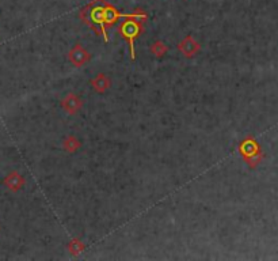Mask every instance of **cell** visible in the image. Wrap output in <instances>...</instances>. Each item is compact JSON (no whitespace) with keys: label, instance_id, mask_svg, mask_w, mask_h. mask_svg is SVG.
<instances>
[{"label":"cell","instance_id":"6da1fadb","mask_svg":"<svg viewBox=\"0 0 278 261\" xmlns=\"http://www.w3.org/2000/svg\"><path fill=\"white\" fill-rule=\"evenodd\" d=\"M120 16H125V18H145L144 14H120L114 8H111V7L106 4H95L88 11V21L93 22V23L101 27L106 41L109 38H107V34H106V30H104V25L114 23L115 19L120 18Z\"/></svg>","mask_w":278,"mask_h":261},{"label":"cell","instance_id":"7a4b0ae2","mask_svg":"<svg viewBox=\"0 0 278 261\" xmlns=\"http://www.w3.org/2000/svg\"><path fill=\"white\" fill-rule=\"evenodd\" d=\"M118 30H120V33L122 34V37L128 40L129 48H131L132 59H135V57H136V56H135V54H136L135 53V38H136L137 36H139V33H140V25H139L136 21H126L121 25Z\"/></svg>","mask_w":278,"mask_h":261}]
</instances>
